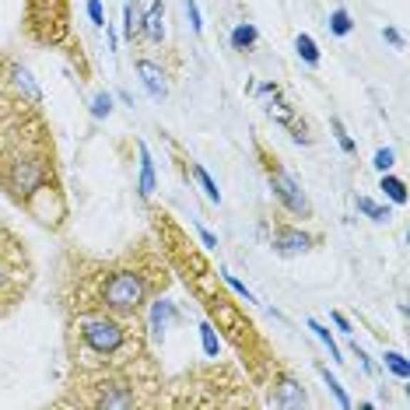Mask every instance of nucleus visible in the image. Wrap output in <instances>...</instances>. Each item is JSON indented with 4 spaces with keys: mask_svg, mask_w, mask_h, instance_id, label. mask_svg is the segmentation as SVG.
<instances>
[{
    "mask_svg": "<svg viewBox=\"0 0 410 410\" xmlns=\"http://www.w3.org/2000/svg\"><path fill=\"white\" fill-rule=\"evenodd\" d=\"M0 193L49 232H63L71 207L56 162L53 126L32 71L0 49Z\"/></svg>",
    "mask_w": 410,
    "mask_h": 410,
    "instance_id": "obj_1",
    "label": "nucleus"
},
{
    "mask_svg": "<svg viewBox=\"0 0 410 410\" xmlns=\"http://www.w3.org/2000/svg\"><path fill=\"white\" fill-rule=\"evenodd\" d=\"M63 270V312H109L120 319H144L148 305L172 281V267L158 242L140 239L113 260H95L84 252L67 256Z\"/></svg>",
    "mask_w": 410,
    "mask_h": 410,
    "instance_id": "obj_2",
    "label": "nucleus"
},
{
    "mask_svg": "<svg viewBox=\"0 0 410 410\" xmlns=\"http://www.w3.org/2000/svg\"><path fill=\"white\" fill-rule=\"evenodd\" d=\"M71 375L116 369L151 354L144 319H120L109 312H67Z\"/></svg>",
    "mask_w": 410,
    "mask_h": 410,
    "instance_id": "obj_3",
    "label": "nucleus"
},
{
    "mask_svg": "<svg viewBox=\"0 0 410 410\" xmlns=\"http://www.w3.org/2000/svg\"><path fill=\"white\" fill-rule=\"evenodd\" d=\"M165 379L158 371L155 354L126 362L116 369H98L71 375L67 396L60 407H88V410H133V407H162Z\"/></svg>",
    "mask_w": 410,
    "mask_h": 410,
    "instance_id": "obj_4",
    "label": "nucleus"
},
{
    "mask_svg": "<svg viewBox=\"0 0 410 410\" xmlns=\"http://www.w3.org/2000/svg\"><path fill=\"white\" fill-rule=\"evenodd\" d=\"M71 0H25L21 7V36L39 49H60L81 67V81H88V60L81 53V39L74 36Z\"/></svg>",
    "mask_w": 410,
    "mask_h": 410,
    "instance_id": "obj_5",
    "label": "nucleus"
},
{
    "mask_svg": "<svg viewBox=\"0 0 410 410\" xmlns=\"http://www.w3.org/2000/svg\"><path fill=\"white\" fill-rule=\"evenodd\" d=\"M36 285V260L18 232L0 221V319H7Z\"/></svg>",
    "mask_w": 410,
    "mask_h": 410,
    "instance_id": "obj_6",
    "label": "nucleus"
},
{
    "mask_svg": "<svg viewBox=\"0 0 410 410\" xmlns=\"http://www.w3.org/2000/svg\"><path fill=\"white\" fill-rule=\"evenodd\" d=\"M252 151H256V158H260V168H263V175H267V183H270V190H274V197L281 200L287 214H294V217H312V204H309V197H305V190H302V183L291 175L285 168V162L256 137L252 140Z\"/></svg>",
    "mask_w": 410,
    "mask_h": 410,
    "instance_id": "obj_7",
    "label": "nucleus"
},
{
    "mask_svg": "<svg viewBox=\"0 0 410 410\" xmlns=\"http://www.w3.org/2000/svg\"><path fill=\"white\" fill-rule=\"evenodd\" d=\"M260 95H267V116L274 123L285 126L298 144H309V126H305V120H298V113L291 109V102H285L281 88L277 84H260Z\"/></svg>",
    "mask_w": 410,
    "mask_h": 410,
    "instance_id": "obj_8",
    "label": "nucleus"
},
{
    "mask_svg": "<svg viewBox=\"0 0 410 410\" xmlns=\"http://www.w3.org/2000/svg\"><path fill=\"white\" fill-rule=\"evenodd\" d=\"M263 386H270V404L274 407H305L309 404V393L294 382V375L285 365H277V369L270 371Z\"/></svg>",
    "mask_w": 410,
    "mask_h": 410,
    "instance_id": "obj_9",
    "label": "nucleus"
},
{
    "mask_svg": "<svg viewBox=\"0 0 410 410\" xmlns=\"http://www.w3.org/2000/svg\"><path fill=\"white\" fill-rule=\"evenodd\" d=\"M270 246H274L277 256H298V252H309L312 246H319V235H309V232H302L298 225L277 221V225H274Z\"/></svg>",
    "mask_w": 410,
    "mask_h": 410,
    "instance_id": "obj_10",
    "label": "nucleus"
},
{
    "mask_svg": "<svg viewBox=\"0 0 410 410\" xmlns=\"http://www.w3.org/2000/svg\"><path fill=\"white\" fill-rule=\"evenodd\" d=\"M137 74H140V81H144V88H148L151 98H165L168 84H165V71L158 63H151L148 56H140V60H137Z\"/></svg>",
    "mask_w": 410,
    "mask_h": 410,
    "instance_id": "obj_11",
    "label": "nucleus"
},
{
    "mask_svg": "<svg viewBox=\"0 0 410 410\" xmlns=\"http://www.w3.org/2000/svg\"><path fill=\"white\" fill-rule=\"evenodd\" d=\"M140 36H148V42H162L165 36V4L162 0H151L144 21H140Z\"/></svg>",
    "mask_w": 410,
    "mask_h": 410,
    "instance_id": "obj_12",
    "label": "nucleus"
},
{
    "mask_svg": "<svg viewBox=\"0 0 410 410\" xmlns=\"http://www.w3.org/2000/svg\"><path fill=\"white\" fill-rule=\"evenodd\" d=\"M140 21H144L140 0H126L123 4V36L130 42H140Z\"/></svg>",
    "mask_w": 410,
    "mask_h": 410,
    "instance_id": "obj_13",
    "label": "nucleus"
},
{
    "mask_svg": "<svg viewBox=\"0 0 410 410\" xmlns=\"http://www.w3.org/2000/svg\"><path fill=\"white\" fill-rule=\"evenodd\" d=\"M137 151H140V197H151L155 193V162L144 144H137Z\"/></svg>",
    "mask_w": 410,
    "mask_h": 410,
    "instance_id": "obj_14",
    "label": "nucleus"
},
{
    "mask_svg": "<svg viewBox=\"0 0 410 410\" xmlns=\"http://www.w3.org/2000/svg\"><path fill=\"white\" fill-rule=\"evenodd\" d=\"M190 172H193V179H197V183L204 186V193H207V197H210L214 204H221V190H217V183H214V179L207 175V168H204V165H197L193 158H190Z\"/></svg>",
    "mask_w": 410,
    "mask_h": 410,
    "instance_id": "obj_15",
    "label": "nucleus"
},
{
    "mask_svg": "<svg viewBox=\"0 0 410 410\" xmlns=\"http://www.w3.org/2000/svg\"><path fill=\"white\" fill-rule=\"evenodd\" d=\"M393 204H407V183L404 179H396V175H382V186H379Z\"/></svg>",
    "mask_w": 410,
    "mask_h": 410,
    "instance_id": "obj_16",
    "label": "nucleus"
},
{
    "mask_svg": "<svg viewBox=\"0 0 410 410\" xmlns=\"http://www.w3.org/2000/svg\"><path fill=\"white\" fill-rule=\"evenodd\" d=\"M256 39H260L256 25H235V29H232V46H235V49H242V53H246V49H252V46H256Z\"/></svg>",
    "mask_w": 410,
    "mask_h": 410,
    "instance_id": "obj_17",
    "label": "nucleus"
},
{
    "mask_svg": "<svg viewBox=\"0 0 410 410\" xmlns=\"http://www.w3.org/2000/svg\"><path fill=\"white\" fill-rule=\"evenodd\" d=\"M294 49H298V56H302L309 67H316V63H319V49H316V39H312V36H305V32H302V36L294 39Z\"/></svg>",
    "mask_w": 410,
    "mask_h": 410,
    "instance_id": "obj_18",
    "label": "nucleus"
},
{
    "mask_svg": "<svg viewBox=\"0 0 410 410\" xmlns=\"http://www.w3.org/2000/svg\"><path fill=\"white\" fill-rule=\"evenodd\" d=\"M351 29H354L351 14H347L344 7H337V11L329 14V32H333V36H351Z\"/></svg>",
    "mask_w": 410,
    "mask_h": 410,
    "instance_id": "obj_19",
    "label": "nucleus"
},
{
    "mask_svg": "<svg viewBox=\"0 0 410 410\" xmlns=\"http://www.w3.org/2000/svg\"><path fill=\"white\" fill-rule=\"evenodd\" d=\"M200 340H204V354H207V358H217V354H221V340H217V329L210 327V323H204V327H200Z\"/></svg>",
    "mask_w": 410,
    "mask_h": 410,
    "instance_id": "obj_20",
    "label": "nucleus"
},
{
    "mask_svg": "<svg viewBox=\"0 0 410 410\" xmlns=\"http://www.w3.org/2000/svg\"><path fill=\"white\" fill-rule=\"evenodd\" d=\"M386 365H389V371H393L396 379H404V382L410 379V365H407V358H404L400 351H386Z\"/></svg>",
    "mask_w": 410,
    "mask_h": 410,
    "instance_id": "obj_21",
    "label": "nucleus"
},
{
    "mask_svg": "<svg viewBox=\"0 0 410 410\" xmlns=\"http://www.w3.org/2000/svg\"><path fill=\"white\" fill-rule=\"evenodd\" d=\"M319 375H323V382L329 386V393L337 396V404H340V407H351V396H347V393H344V386H340V382H337V379L329 375L327 365H319Z\"/></svg>",
    "mask_w": 410,
    "mask_h": 410,
    "instance_id": "obj_22",
    "label": "nucleus"
},
{
    "mask_svg": "<svg viewBox=\"0 0 410 410\" xmlns=\"http://www.w3.org/2000/svg\"><path fill=\"white\" fill-rule=\"evenodd\" d=\"M358 210H365L371 221H379V225L389 221V207H379L375 200H369V197H358Z\"/></svg>",
    "mask_w": 410,
    "mask_h": 410,
    "instance_id": "obj_23",
    "label": "nucleus"
},
{
    "mask_svg": "<svg viewBox=\"0 0 410 410\" xmlns=\"http://www.w3.org/2000/svg\"><path fill=\"white\" fill-rule=\"evenodd\" d=\"M109 113H113V95H109V91H98L95 102H91V116H95V120H106Z\"/></svg>",
    "mask_w": 410,
    "mask_h": 410,
    "instance_id": "obj_24",
    "label": "nucleus"
},
{
    "mask_svg": "<svg viewBox=\"0 0 410 410\" xmlns=\"http://www.w3.org/2000/svg\"><path fill=\"white\" fill-rule=\"evenodd\" d=\"M309 329H316V337H319V340H323V344L329 347V358H333V362H344V358H340V347H337V340L329 337V329H327V327H319L316 319H309Z\"/></svg>",
    "mask_w": 410,
    "mask_h": 410,
    "instance_id": "obj_25",
    "label": "nucleus"
},
{
    "mask_svg": "<svg viewBox=\"0 0 410 410\" xmlns=\"http://www.w3.org/2000/svg\"><path fill=\"white\" fill-rule=\"evenodd\" d=\"M333 133H337V140H340V148H344L347 155H354V151H358V144L347 137V130H344V123H340V120H333Z\"/></svg>",
    "mask_w": 410,
    "mask_h": 410,
    "instance_id": "obj_26",
    "label": "nucleus"
},
{
    "mask_svg": "<svg viewBox=\"0 0 410 410\" xmlns=\"http://www.w3.org/2000/svg\"><path fill=\"white\" fill-rule=\"evenodd\" d=\"M221 277H225V285L232 287V291H235V294H239V298H246V302H252V291H249L246 285H239V281H235V277H232V274H228V270H221Z\"/></svg>",
    "mask_w": 410,
    "mask_h": 410,
    "instance_id": "obj_27",
    "label": "nucleus"
},
{
    "mask_svg": "<svg viewBox=\"0 0 410 410\" xmlns=\"http://www.w3.org/2000/svg\"><path fill=\"white\" fill-rule=\"evenodd\" d=\"M375 168H379V172H389V168H393V151H389V148H379V151H375Z\"/></svg>",
    "mask_w": 410,
    "mask_h": 410,
    "instance_id": "obj_28",
    "label": "nucleus"
},
{
    "mask_svg": "<svg viewBox=\"0 0 410 410\" xmlns=\"http://www.w3.org/2000/svg\"><path fill=\"white\" fill-rule=\"evenodd\" d=\"M186 14H190V25H193V32L200 36V32H204V21H200V11H197V0H186Z\"/></svg>",
    "mask_w": 410,
    "mask_h": 410,
    "instance_id": "obj_29",
    "label": "nucleus"
},
{
    "mask_svg": "<svg viewBox=\"0 0 410 410\" xmlns=\"http://www.w3.org/2000/svg\"><path fill=\"white\" fill-rule=\"evenodd\" d=\"M88 18L95 25H106V11H102V0H88Z\"/></svg>",
    "mask_w": 410,
    "mask_h": 410,
    "instance_id": "obj_30",
    "label": "nucleus"
},
{
    "mask_svg": "<svg viewBox=\"0 0 410 410\" xmlns=\"http://www.w3.org/2000/svg\"><path fill=\"white\" fill-rule=\"evenodd\" d=\"M382 39L389 42V46H396V49H404V36L396 29H382Z\"/></svg>",
    "mask_w": 410,
    "mask_h": 410,
    "instance_id": "obj_31",
    "label": "nucleus"
},
{
    "mask_svg": "<svg viewBox=\"0 0 410 410\" xmlns=\"http://www.w3.org/2000/svg\"><path fill=\"white\" fill-rule=\"evenodd\" d=\"M329 319L337 323V329H340V333H351V323H347V316H344V312H337V309H333V312H329Z\"/></svg>",
    "mask_w": 410,
    "mask_h": 410,
    "instance_id": "obj_32",
    "label": "nucleus"
},
{
    "mask_svg": "<svg viewBox=\"0 0 410 410\" xmlns=\"http://www.w3.org/2000/svg\"><path fill=\"white\" fill-rule=\"evenodd\" d=\"M197 232H200V242H204L207 249H214V246H217V239H214V235H210L207 228H197Z\"/></svg>",
    "mask_w": 410,
    "mask_h": 410,
    "instance_id": "obj_33",
    "label": "nucleus"
}]
</instances>
